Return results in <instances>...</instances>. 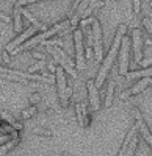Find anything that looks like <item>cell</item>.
I'll return each mask as SVG.
<instances>
[{"label": "cell", "mask_w": 152, "mask_h": 156, "mask_svg": "<svg viewBox=\"0 0 152 156\" xmlns=\"http://www.w3.org/2000/svg\"><path fill=\"white\" fill-rule=\"evenodd\" d=\"M125 31H127V27H125V25H119V28H118V31H116V36H115V41H113V44H111V48H110V51H108V55L105 56L102 66H100V70H99V73H97L96 83H94V86H96L97 89H100V86L104 84L105 78H107V75H108V72H110V69H111V66H113V61H115L118 51H119V45H121L122 37L125 36Z\"/></svg>", "instance_id": "1"}, {"label": "cell", "mask_w": 152, "mask_h": 156, "mask_svg": "<svg viewBox=\"0 0 152 156\" xmlns=\"http://www.w3.org/2000/svg\"><path fill=\"white\" fill-rule=\"evenodd\" d=\"M68 25H71V23H69V22L57 23L55 27H52V28H47V30L41 31L39 34H36V36H32L30 39H27V42L20 44V45H19V47H16L14 50H11L9 53H11V55H17L19 51H22V50H27V48H30V47H33V45H36V44H41L43 41H46V39H50V36L57 34V33H58L61 28H66Z\"/></svg>", "instance_id": "2"}, {"label": "cell", "mask_w": 152, "mask_h": 156, "mask_svg": "<svg viewBox=\"0 0 152 156\" xmlns=\"http://www.w3.org/2000/svg\"><path fill=\"white\" fill-rule=\"evenodd\" d=\"M88 22L93 25V47H94V55H96V59L100 62L102 61V56H104V50H102V28H100V23L93 19V17H86Z\"/></svg>", "instance_id": "3"}, {"label": "cell", "mask_w": 152, "mask_h": 156, "mask_svg": "<svg viewBox=\"0 0 152 156\" xmlns=\"http://www.w3.org/2000/svg\"><path fill=\"white\" fill-rule=\"evenodd\" d=\"M50 53H52L55 58H57V61L61 64V67L65 69L69 75H72L74 78H77V72H75V62L65 53V50H63L61 47H50Z\"/></svg>", "instance_id": "4"}, {"label": "cell", "mask_w": 152, "mask_h": 156, "mask_svg": "<svg viewBox=\"0 0 152 156\" xmlns=\"http://www.w3.org/2000/svg\"><path fill=\"white\" fill-rule=\"evenodd\" d=\"M121 59H119V73L125 75L129 72V51H130V39L127 36L122 37L121 41Z\"/></svg>", "instance_id": "5"}, {"label": "cell", "mask_w": 152, "mask_h": 156, "mask_svg": "<svg viewBox=\"0 0 152 156\" xmlns=\"http://www.w3.org/2000/svg\"><path fill=\"white\" fill-rule=\"evenodd\" d=\"M74 41H75V56H77V62L75 66L77 69H85V55H83V45H82V31L75 30L74 33Z\"/></svg>", "instance_id": "6"}, {"label": "cell", "mask_w": 152, "mask_h": 156, "mask_svg": "<svg viewBox=\"0 0 152 156\" xmlns=\"http://www.w3.org/2000/svg\"><path fill=\"white\" fill-rule=\"evenodd\" d=\"M55 81L58 84V92H60V98L63 100V103L66 105L68 97H66V75L63 72V67H57L55 69Z\"/></svg>", "instance_id": "7"}, {"label": "cell", "mask_w": 152, "mask_h": 156, "mask_svg": "<svg viewBox=\"0 0 152 156\" xmlns=\"http://www.w3.org/2000/svg\"><path fill=\"white\" fill-rule=\"evenodd\" d=\"M133 42V53H135V62L138 64L143 58V50H141V45H143V37H141V31L140 30H133L132 33V41Z\"/></svg>", "instance_id": "8"}, {"label": "cell", "mask_w": 152, "mask_h": 156, "mask_svg": "<svg viewBox=\"0 0 152 156\" xmlns=\"http://www.w3.org/2000/svg\"><path fill=\"white\" fill-rule=\"evenodd\" d=\"M149 84H150V76H144V78H141V80L138 81L135 86H132L129 90H125V92H122V94H121V98H129L130 95L140 94V92H143V90H144Z\"/></svg>", "instance_id": "9"}, {"label": "cell", "mask_w": 152, "mask_h": 156, "mask_svg": "<svg viewBox=\"0 0 152 156\" xmlns=\"http://www.w3.org/2000/svg\"><path fill=\"white\" fill-rule=\"evenodd\" d=\"M132 112H133L135 119H136V126L140 128V133L143 134V137L146 139V142H147V144H150V142H152L150 131H149V128H147V123L143 120V115H141V112L138 111V109H132Z\"/></svg>", "instance_id": "10"}, {"label": "cell", "mask_w": 152, "mask_h": 156, "mask_svg": "<svg viewBox=\"0 0 152 156\" xmlns=\"http://www.w3.org/2000/svg\"><path fill=\"white\" fill-rule=\"evenodd\" d=\"M36 30H38L36 27H30V28H27V30H25L20 36H17V37L14 39V41H11V42L6 45V51H11V50H14L16 47H19L20 44H24V41H27L28 37H32V36L35 34V31H36Z\"/></svg>", "instance_id": "11"}, {"label": "cell", "mask_w": 152, "mask_h": 156, "mask_svg": "<svg viewBox=\"0 0 152 156\" xmlns=\"http://www.w3.org/2000/svg\"><path fill=\"white\" fill-rule=\"evenodd\" d=\"M88 92H90V100H91V105L96 111L100 109V101H99V92H97V87L94 86L93 81H88Z\"/></svg>", "instance_id": "12"}, {"label": "cell", "mask_w": 152, "mask_h": 156, "mask_svg": "<svg viewBox=\"0 0 152 156\" xmlns=\"http://www.w3.org/2000/svg\"><path fill=\"white\" fill-rule=\"evenodd\" d=\"M136 129H138V126H136V125H133V126L130 128V131L127 133V136H125V139H124V144H122V147H121V150H119L118 156H124V153H125V148H127V145H129L130 139H132V137L136 134Z\"/></svg>", "instance_id": "13"}, {"label": "cell", "mask_w": 152, "mask_h": 156, "mask_svg": "<svg viewBox=\"0 0 152 156\" xmlns=\"http://www.w3.org/2000/svg\"><path fill=\"white\" fill-rule=\"evenodd\" d=\"M20 16H22V6L16 3V6H14V30L16 31L22 30V19H20Z\"/></svg>", "instance_id": "14"}, {"label": "cell", "mask_w": 152, "mask_h": 156, "mask_svg": "<svg viewBox=\"0 0 152 156\" xmlns=\"http://www.w3.org/2000/svg\"><path fill=\"white\" fill-rule=\"evenodd\" d=\"M115 81H110L108 84V89H107V97H105V103H104V106L105 108H110L111 106V101H113V94H115Z\"/></svg>", "instance_id": "15"}, {"label": "cell", "mask_w": 152, "mask_h": 156, "mask_svg": "<svg viewBox=\"0 0 152 156\" xmlns=\"http://www.w3.org/2000/svg\"><path fill=\"white\" fill-rule=\"evenodd\" d=\"M125 76L127 78H144V76H150V69L149 67H146V69H143V70H138V72H127L125 73Z\"/></svg>", "instance_id": "16"}, {"label": "cell", "mask_w": 152, "mask_h": 156, "mask_svg": "<svg viewBox=\"0 0 152 156\" xmlns=\"http://www.w3.org/2000/svg\"><path fill=\"white\" fill-rule=\"evenodd\" d=\"M136 142H138V137H136V134H135V136L130 139V142H129L127 148H125L124 156H133V151H135V148H136Z\"/></svg>", "instance_id": "17"}, {"label": "cell", "mask_w": 152, "mask_h": 156, "mask_svg": "<svg viewBox=\"0 0 152 156\" xmlns=\"http://www.w3.org/2000/svg\"><path fill=\"white\" fill-rule=\"evenodd\" d=\"M2 119H5V120H6L9 125H13V126H14L16 129H20V128H22L19 123H16V122H14V119H13V117H11L8 112H2Z\"/></svg>", "instance_id": "18"}, {"label": "cell", "mask_w": 152, "mask_h": 156, "mask_svg": "<svg viewBox=\"0 0 152 156\" xmlns=\"http://www.w3.org/2000/svg\"><path fill=\"white\" fill-rule=\"evenodd\" d=\"M75 114H77V117H79L80 125L85 128L86 123H85V119H83V112H82V105H80V103H77V105H75Z\"/></svg>", "instance_id": "19"}, {"label": "cell", "mask_w": 152, "mask_h": 156, "mask_svg": "<svg viewBox=\"0 0 152 156\" xmlns=\"http://www.w3.org/2000/svg\"><path fill=\"white\" fill-rule=\"evenodd\" d=\"M13 145H14V142H13V140H11V142H8V144H3L2 147H0V156H5V153H6Z\"/></svg>", "instance_id": "20"}, {"label": "cell", "mask_w": 152, "mask_h": 156, "mask_svg": "<svg viewBox=\"0 0 152 156\" xmlns=\"http://www.w3.org/2000/svg\"><path fill=\"white\" fill-rule=\"evenodd\" d=\"M141 9V2L140 0H133V11H135V14H138Z\"/></svg>", "instance_id": "21"}, {"label": "cell", "mask_w": 152, "mask_h": 156, "mask_svg": "<svg viewBox=\"0 0 152 156\" xmlns=\"http://www.w3.org/2000/svg\"><path fill=\"white\" fill-rule=\"evenodd\" d=\"M35 112H36V108L33 106V108H30L27 111H24L22 112V117H24V119H27V117H30V114H35Z\"/></svg>", "instance_id": "22"}, {"label": "cell", "mask_w": 152, "mask_h": 156, "mask_svg": "<svg viewBox=\"0 0 152 156\" xmlns=\"http://www.w3.org/2000/svg\"><path fill=\"white\" fill-rule=\"evenodd\" d=\"M143 23H144V28H146L147 34H150V19H149V17H146V19L143 20Z\"/></svg>", "instance_id": "23"}, {"label": "cell", "mask_w": 152, "mask_h": 156, "mask_svg": "<svg viewBox=\"0 0 152 156\" xmlns=\"http://www.w3.org/2000/svg\"><path fill=\"white\" fill-rule=\"evenodd\" d=\"M85 58H86V59H91V58H93V47H86Z\"/></svg>", "instance_id": "24"}, {"label": "cell", "mask_w": 152, "mask_h": 156, "mask_svg": "<svg viewBox=\"0 0 152 156\" xmlns=\"http://www.w3.org/2000/svg\"><path fill=\"white\" fill-rule=\"evenodd\" d=\"M32 2H38V0H17V5L24 6V5H27V3H32Z\"/></svg>", "instance_id": "25"}, {"label": "cell", "mask_w": 152, "mask_h": 156, "mask_svg": "<svg viewBox=\"0 0 152 156\" xmlns=\"http://www.w3.org/2000/svg\"><path fill=\"white\" fill-rule=\"evenodd\" d=\"M35 133H36V134L39 133V134H46V136H52V134H50L49 131H46V129H41V128H38V129H35Z\"/></svg>", "instance_id": "26"}, {"label": "cell", "mask_w": 152, "mask_h": 156, "mask_svg": "<svg viewBox=\"0 0 152 156\" xmlns=\"http://www.w3.org/2000/svg\"><path fill=\"white\" fill-rule=\"evenodd\" d=\"M140 64H141V66H144V67H147V64H150V56L147 59H144V61H140Z\"/></svg>", "instance_id": "27"}, {"label": "cell", "mask_w": 152, "mask_h": 156, "mask_svg": "<svg viewBox=\"0 0 152 156\" xmlns=\"http://www.w3.org/2000/svg\"><path fill=\"white\" fill-rule=\"evenodd\" d=\"M39 100H41V97H39V95H36V94L30 97V101H33V103H35V101H39Z\"/></svg>", "instance_id": "28"}, {"label": "cell", "mask_w": 152, "mask_h": 156, "mask_svg": "<svg viewBox=\"0 0 152 156\" xmlns=\"http://www.w3.org/2000/svg\"><path fill=\"white\" fill-rule=\"evenodd\" d=\"M49 69H50V72H55V69H57V67L54 66V64H50V66H49Z\"/></svg>", "instance_id": "29"}, {"label": "cell", "mask_w": 152, "mask_h": 156, "mask_svg": "<svg viewBox=\"0 0 152 156\" xmlns=\"http://www.w3.org/2000/svg\"><path fill=\"white\" fill-rule=\"evenodd\" d=\"M3 59H5V61H8V59H9V56H8V53H6V51L3 53Z\"/></svg>", "instance_id": "30"}, {"label": "cell", "mask_w": 152, "mask_h": 156, "mask_svg": "<svg viewBox=\"0 0 152 156\" xmlns=\"http://www.w3.org/2000/svg\"><path fill=\"white\" fill-rule=\"evenodd\" d=\"M99 2H102V0H91V3H99Z\"/></svg>", "instance_id": "31"}]
</instances>
